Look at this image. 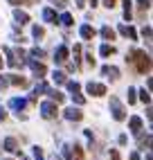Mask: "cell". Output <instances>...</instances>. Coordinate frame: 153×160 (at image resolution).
Masks as SVG:
<instances>
[{
    "label": "cell",
    "mask_w": 153,
    "mask_h": 160,
    "mask_svg": "<svg viewBox=\"0 0 153 160\" xmlns=\"http://www.w3.org/2000/svg\"><path fill=\"white\" fill-rule=\"evenodd\" d=\"M34 36H36V38H43V36H45V32H43V27H38V25L34 27Z\"/></svg>",
    "instance_id": "obj_18"
},
{
    "label": "cell",
    "mask_w": 153,
    "mask_h": 160,
    "mask_svg": "<svg viewBox=\"0 0 153 160\" xmlns=\"http://www.w3.org/2000/svg\"><path fill=\"white\" fill-rule=\"evenodd\" d=\"M128 61L137 66V72H149V68H151V61H149V57L144 52H133V54L128 57Z\"/></svg>",
    "instance_id": "obj_1"
},
{
    "label": "cell",
    "mask_w": 153,
    "mask_h": 160,
    "mask_svg": "<svg viewBox=\"0 0 153 160\" xmlns=\"http://www.w3.org/2000/svg\"><path fill=\"white\" fill-rule=\"evenodd\" d=\"M149 88H151V90H153V79H149Z\"/></svg>",
    "instance_id": "obj_27"
},
{
    "label": "cell",
    "mask_w": 153,
    "mask_h": 160,
    "mask_svg": "<svg viewBox=\"0 0 153 160\" xmlns=\"http://www.w3.org/2000/svg\"><path fill=\"white\" fill-rule=\"evenodd\" d=\"M47 92L52 95V99H54V102H63V95H61V92H57V90H47Z\"/></svg>",
    "instance_id": "obj_15"
},
{
    "label": "cell",
    "mask_w": 153,
    "mask_h": 160,
    "mask_svg": "<svg viewBox=\"0 0 153 160\" xmlns=\"http://www.w3.org/2000/svg\"><path fill=\"white\" fill-rule=\"evenodd\" d=\"M41 113H43V117L52 120V117H57V106H54V104H50V102H45V104L41 106Z\"/></svg>",
    "instance_id": "obj_2"
},
{
    "label": "cell",
    "mask_w": 153,
    "mask_h": 160,
    "mask_svg": "<svg viewBox=\"0 0 153 160\" xmlns=\"http://www.w3.org/2000/svg\"><path fill=\"white\" fill-rule=\"evenodd\" d=\"M9 2H14V5H29V0H9Z\"/></svg>",
    "instance_id": "obj_23"
},
{
    "label": "cell",
    "mask_w": 153,
    "mask_h": 160,
    "mask_svg": "<svg viewBox=\"0 0 153 160\" xmlns=\"http://www.w3.org/2000/svg\"><path fill=\"white\" fill-rule=\"evenodd\" d=\"M54 81H57V83H63V81H65V74H63V72H54Z\"/></svg>",
    "instance_id": "obj_17"
},
{
    "label": "cell",
    "mask_w": 153,
    "mask_h": 160,
    "mask_svg": "<svg viewBox=\"0 0 153 160\" xmlns=\"http://www.w3.org/2000/svg\"><path fill=\"white\" fill-rule=\"evenodd\" d=\"M101 34H104L106 38H113V36H115V32H113L111 27H104V29H101Z\"/></svg>",
    "instance_id": "obj_16"
},
{
    "label": "cell",
    "mask_w": 153,
    "mask_h": 160,
    "mask_svg": "<svg viewBox=\"0 0 153 160\" xmlns=\"http://www.w3.org/2000/svg\"><path fill=\"white\" fill-rule=\"evenodd\" d=\"M25 106V99H12V108H16V111H20Z\"/></svg>",
    "instance_id": "obj_12"
},
{
    "label": "cell",
    "mask_w": 153,
    "mask_h": 160,
    "mask_svg": "<svg viewBox=\"0 0 153 160\" xmlns=\"http://www.w3.org/2000/svg\"><path fill=\"white\" fill-rule=\"evenodd\" d=\"M65 117H68V120H81V111H74V108H68L65 111Z\"/></svg>",
    "instance_id": "obj_7"
},
{
    "label": "cell",
    "mask_w": 153,
    "mask_h": 160,
    "mask_svg": "<svg viewBox=\"0 0 153 160\" xmlns=\"http://www.w3.org/2000/svg\"><path fill=\"white\" fill-rule=\"evenodd\" d=\"M81 36H83V38H92V36H95V29H92L90 25H83V27H81Z\"/></svg>",
    "instance_id": "obj_9"
},
{
    "label": "cell",
    "mask_w": 153,
    "mask_h": 160,
    "mask_svg": "<svg viewBox=\"0 0 153 160\" xmlns=\"http://www.w3.org/2000/svg\"><path fill=\"white\" fill-rule=\"evenodd\" d=\"M140 7H142V9H146V7H149V0H140Z\"/></svg>",
    "instance_id": "obj_24"
},
{
    "label": "cell",
    "mask_w": 153,
    "mask_h": 160,
    "mask_svg": "<svg viewBox=\"0 0 153 160\" xmlns=\"http://www.w3.org/2000/svg\"><path fill=\"white\" fill-rule=\"evenodd\" d=\"M14 18H16V23H18V25H25L27 20H29V16H27V14H23V12H16V14H14Z\"/></svg>",
    "instance_id": "obj_10"
},
{
    "label": "cell",
    "mask_w": 153,
    "mask_h": 160,
    "mask_svg": "<svg viewBox=\"0 0 153 160\" xmlns=\"http://www.w3.org/2000/svg\"><path fill=\"white\" fill-rule=\"evenodd\" d=\"M104 2H106L108 7H113V5H115V0H104Z\"/></svg>",
    "instance_id": "obj_26"
},
{
    "label": "cell",
    "mask_w": 153,
    "mask_h": 160,
    "mask_svg": "<svg viewBox=\"0 0 153 160\" xmlns=\"http://www.w3.org/2000/svg\"><path fill=\"white\" fill-rule=\"evenodd\" d=\"M88 92L99 97V95H104V92H106V88H104V86H99V83H88Z\"/></svg>",
    "instance_id": "obj_4"
},
{
    "label": "cell",
    "mask_w": 153,
    "mask_h": 160,
    "mask_svg": "<svg viewBox=\"0 0 153 160\" xmlns=\"http://www.w3.org/2000/svg\"><path fill=\"white\" fill-rule=\"evenodd\" d=\"M65 61H68V48H59L57 50V63H65Z\"/></svg>",
    "instance_id": "obj_5"
},
{
    "label": "cell",
    "mask_w": 153,
    "mask_h": 160,
    "mask_svg": "<svg viewBox=\"0 0 153 160\" xmlns=\"http://www.w3.org/2000/svg\"><path fill=\"white\" fill-rule=\"evenodd\" d=\"M131 126H133V131H140L142 120H140V117H133V120H131Z\"/></svg>",
    "instance_id": "obj_14"
},
{
    "label": "cell",
    "mask_w": 153,
    "mask_h": 160,
    "mask_svg": "<svg viewBox=\"0 0 153 160\" xmlns=\"http://www.w3.org/2000/svg\"><path fill=\"white\" fill-rule=\"evenodd\" d=\"M43 16H45V20H50V23H54V18H57V14H54L52 9H45V12H43Z\"/></svg>",
    "instance_id": "obj_13"
},
{
    "label": "cell",
    "mask_w": 153,
    "mask_h": 160,
    "mask_svg": "<svg viewBox=\"0 0 153 160\" xmlns=\"http://www.w3.org/2000/svg\"><path fill=\"white\" fill-rule=\"evenodd\" d=\"M74 160H83V153H81L79 147H74Z\"/></svg>",
    "instance_id": "obj_21"
},
{
    "label": "cell",
    "mask_w": 153,
    "mask_h": 160,
    "mask_svg": "<svg viewBox=\"0 0 153 160\" xmlns=\"http://www.w3.org/2000/svg\"><path fill=\"white\" fill-rule=\"evenodd\" d=\"M111 104H113V115H115V120H124V111H122V104H119V99L113 97Z\"/></svg>",
    "instance_id": "obj_3"
},
{
    "label": "cell",
    "mask_w": 153,
    "mask_h": 160,
    "mask_svg": "<svg viewBox=\"0 0 153 160\" xmlns=\"http://www.w3.org/2000/svg\"><path fill=\"white\" fill-rule=\"evenodd\" d=\"M149 117H153V108H149Z\"/></svg>",
    "instance_id": "obj_28"
},
{
    "label": "cell",
    "mask_w": 153,
    "mask_h": 160,
    "mask_svg": "<svg viewBox=\"0 0 153 160\" xmlns=\"http://www.w3.org/2000/svg\"><path fill=\"white\" fill-rule=\"evenodd\" d=\"M0 68H2V59H0Z\"/></svg>",
    "instance_id": "obj_29"
},
{
    "label": "cell",
    "mask_w": 153,
    "mask_h": 160,
    "mask_svg": "<svg viewBox=\"0 0 153 160\" xmlns=\"http://www.w3.org/2000/svg\"><path fill=\"white\" fill-rule=\"evenodd\" d=\"M61 20H63L65 25H72V16H70V14H63V18H61Z\"/></svg>",
    "instance_id": "obj_22"
},
{
    "label": "cell",
    "mask_w": 153,
    "mask_h": 160,
    "mask_svg": "<svg viewBox=\"0 0 153 160\" xmlns=\"http://www.w3.org/2000/svg\"><path fill=\"white\" fill-rule=\"evenodd\" d=\"M119 32H122L124 36H128V38H135V29H133V27H126V25H124Z\"/></svg>",
    "instance_id": "obj_11"
},
{
    "label": "cell",
    "mask_w": 153,
    "mask_h": 160,
    "mask_svg": "<svg viewBox=\"0 0 153 160\" xmlns=\"http://www.w3.org/2000/svg\"><path fill=\"white\" fill-rule=\"evenodd\" d=\"M32 70L36 72V77H43V74L47 72V70H45V66H43V63H36V61H32Z\"/></svg>",
    "instance_id": "obj_6"
},
{
    "label": "cell",
    "mask_w": 153,
    "mask_h": 160,
    "mask_svg": "<svg viewBox=\"0 0 153 160\" xmlns=\"http://www.w3.org/2000/svg\"><path fill=\"white\" fill-rule=\"evenodd\" d=\"M5 117H7V113H5L2 108H0V122H2V120H5Z\"/></svg>",
    "instance_id": "obj_25"
},
{
    "label": "cell",
    "mask_w": 153,
    "mask_h": 160,
    "mask_svg": "<svg viewBox=\"0 0 153 160\" xmlns=\"http://www.w3.org/2000/svg\"><path fill=\"white\" fill-rule=\"evenodd\" d=\"M101 54H104V57L113 54V48H111V45H104V48H101Z\"/></svg>",
    "instance_id": "obj_20"
},
{
    "label": "cell",
    "mask_w": 153,
    "mask_h": 160,
    "mask_svg": "<svg viewBox=\"0 0 153 160\" xmlns=\"http://www.w3.org/2000/svg\"><path fill=\"white\" fill-rule=\"evenodd\" d=\"M5 149H7V151H16V149H18V142L14 140V138H7V140H5Z\"/></svg>",
    "instance_id": "obj_8"
},
{
    "label": "cell",
    "mask_w": 153,
    "mask_h": 160,
    "mask_svg": "<svg viewBox=\"0 0 153 160\" xmlns=\"http://www.w3.org/2000/svg\"><path fill=\"white\" fill-rule=\"evenodd\" d=\"M12 83H16V86H25V79L23 77H12Z\"/></svg>",
    "instance_id": "obj_19"
}]
</instances>
